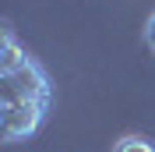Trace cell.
<instances>
[{"instance_id":"obj_1","label":"cell","mask_w":155,"mask_h":152,"mask_svg":"<svg viewBox=\"0 0 155 152\" xmlns=\"http://www.w3.org/2000/svg\"><path fill=\"white\" fill-rule=\"evenodd\" d=\"M0 103H4V142H25L42 127L53 103V81L46 67L18 43L14 32H4L0 43Z\"/></svg>"},{"instance_id":"obj_2","label":"cell","mask_w":155,"mask_h":152,"mask_svg":"<svg viewBox=\"0 0 155 152\" xmlns=\"http://www.w3.org/2000/svg\"><path fill=\"white\" fill-rule=\"evenodd\" d=\"M113 152H155V142L145 138V134H124L113 145Z\"/></svg>"},{"instance_id":"obj_3","label":"cell","mask_w":155,"mask_h":152,"mask_svg":"<svg viewBox=\"0 0 155 152\" xmlns=\"http://www.w3.org/2000/svg\"><path fill=\"white\" fill-rule=\"evenodd\" d=\"M145 43H148V50L155 53V14L148 18V25H145Z\"/></svg>"}]
</instances>
